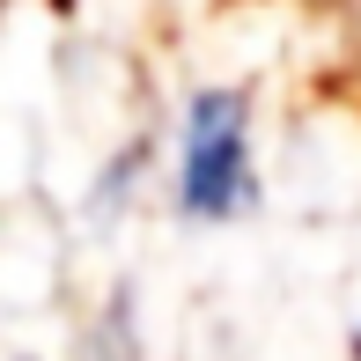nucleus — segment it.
Segmentation results:
<instances>
[{"label": "nucleus", "instance_id": "nucleus-1", "mask_svg": "<svg viewBox=\"0 0 361 361\" xmlns=\"http://www.w3.org/2000/svg\"><path fill=\"white\" fill-rule=\"evenodd\" d=\"M177 207L192 221H228L251 207V104L236 89H207L185 111V162Z\"/></svg>", "mask_w": 361, "mask_h": 361}]
</instances>
